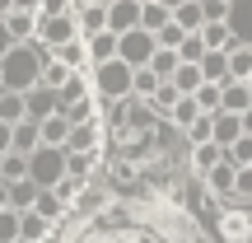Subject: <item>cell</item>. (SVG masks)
Instances as JSON below:
<instances>
[{"label": "cell", "instance_id": "6da1fadb", "mask_svg": "<svg viewBox=\"0 0 252 243\" xmlns=\"http://www.w3.org/2000/svg\"><path fill=\"white\" fill-rule=\"evenodd\" d=\"M47 243H201V229L168 187H145L117 192L94 220L65 215Z\"/></svg>", "mask_w": 252, "mask_h": 243}, {"label": "cell", "instance_id": "7a4b0ae2", "mask_svg": "<svg viewBox=\"0 0 252 243\" xmlns=\"http://www.w3.org/2000/svg\"><path fill=\"white\" fill-rule=\"evenodd\" d=\"M47 61H52V52H47L42 42H19L14 52L0 61V80H5V89H14V94L37 89V84H42Z\"/></svg>", "mask_w": 252, "mask_h": 243}, {"label": "cell", "instance_id": "3957f363", "mask_svg": "<svg viewBox=\"0 0 252 243\" xmlns=\"http://www.w3.org/2000/svg\"><path fill=\"white\" fill-rule=\"evenodd\" d=\"M94 94H98L103 103H126V99H135V66H126L122 56L117 61H108V66H94Z\"/></svg>", "mask_w": 252, "mask_h": 243}, {"label": "cell", "instance_id": "277c9868", "mask_svg": "<svg viewBox=\"0 0 252 243\" xmlns=\"http://www.w3.org/2000/svg\"><path fill=\"white\" fill-rule=\"evenodd\" d=\"M28 178H33L42 192L61 187V182L70 178V154H65V150H56V145H42L37 154H28Z\"/></svg>", "mask_w": 252, "mask_h": 243}, {"label": "cell", "instance_id": "5b68a950", "mask_svg": "<svg viewBox=\"0 0 252 243\" xmlns=\"http://www.w3.org/2000/svg\"><path fill=\"white\" fill-rule=\"evenodd\" d=\"M210 229H215L220 243H252V206H243V201L220 206L215 220H210Z\"/></svg>", "mask_w": 252, "mask_h": 243}, {"label": "cell", "instance_id": "8992f818", "mask_svg": "<svg viewBox=\"0 0 252 243\" xmlns=\"http://www.w3.org/2000/svg\"><path fill=\"white\" fill-rule=\"evenodd\" d=\"M80 37V19L75 14H37V42L47 47V52H56V47H65V42H75Z\"/></svg>", "mask_w": 252, "mask_h": 243}, {"label": "cell", "instance_id": "52a82bcc", "mask_svg": "<svg viewBox=\"0 0 252 243\" xmlns=\"http://www.w3.org/2000/svg\"><path fill=\"white\" fill-rule=\"evenodd\" d=\"M159 56V37L154 33H145V28H135V33H126L122 37V61L126 66H135V70H145V66Z\"/></svg>", "mask_w": 252, "mask_h": 243}, {"label": "cell", "instance_id": "ba28073f", "mask_svg": "<svg viewBox=\"0 0 252 243\" xmlns=\"http://www.w3.org/2000/svg\"><path fill=\"white\" fill-rule=\"evenodd\" d=\"M140 19H145V5H140V0H117V5H108V28H112L117 37L135 33Z\"/></svg>", "mask_w": 252, "mask_h": 243}, {"label": "cell", "instance_id": "9c48e42d", "mask_svg": "<svg viewBox=\"0 0 252 243\" xmlns=\"http://www.w3.org/2000/svg\"><path fill=\"white\" fill-rule=\"evenodd\" d=\"M61 112V94L47 89V84H37V89H28V122H47Z\"/></svg>", "mask_w": 252, "mask_h": 243}, {"label": "cell", "instance_id": "30bf717a", "mask_svg": "<svg viewBox=\"0 0 252 243\" xmlns=\"http://www.w3.org/2000/svg\"><path fill=\"white\" fill-rule=\"evenodd\" d=\"M224 112H234V117L252 112V84L248 80H224Z\"/></svg>", "mask_w": 252, "mask_h": 243}, {"label": "cell", "instance_id": "8fae6325", "mask_svg": "<svg viewBox=\"0 0 252 243\" xmlns=\"http://www.w3.org/2000/svg\"><path fill=\"white\" fill-rule=\"evenodd\" d=\"M75 19H80V37L84 42L108 33V5H84V9H75Z\"/></svg>", "mask_w": 252, "mask_h": 243}, {"label": "cell", "instance_id": "7c38bea8", "mask_svg": "<svg viewBox=\"0 0 252 243\" xmlns=\"http://www.w3.org/2000/svg\"><path fill=\"white\" fill-rule=\"evenodd\" d=\"M117 56H122V37L112 33V28L98 33V37H89V61L94 66H108V61H117Z\"/></svg>", "mask_w": 252, "mask_h": 243}, {"label": "cell", "instance_id": "4fadbf2b", "mask_svg": "<svg viewBox=\"0 0 252 243\" xmlns=\"http://www.w3.org/2000/svg\"><path fill=\"white\" fill-rule=\"evenodd\" d=\"M0 122H9V126L28 122V94H14V89H0Z\"/></svg>", "mask_w": 252, "mask_h": 243}, {"label": "cell", "instance_id": "5bb4252c", "mask_svg": "<svg viewBox=\"0 0 252 243\" xmlns=\"http://www.w3.org/2000/svg\"><path fill=\"white\" fill-rule=\"evenodd\" d=\"M243 117H234V112H215V145H224V150H229V145H238V140H243Z\"/></svg>", "mask_w": 252, "mask_h": 243}, {"label": "cell", "instance_id": "9a60e30c", "mask_svg": "<svg viewBox=\"0 0 252 243\" xmlns=\"http://www.w3.org/2000/svg\"><path fill=\"white\" fill-rule=\"evenodd\" d=\"M42 150V122H19L14 126V154H37Z\"/></svg>", "mask_w": 252, "mask_h": 243}, {"label": "cell", "instance_id": "2e32d148", "mask_svg": "<svg viewBox=\"0 0 252 243\" xmlns=\"http://www.w3.org/2000/svg\"><path fill=\"white\" fill-rule=\"evenodd\" d=\"M229 28H234L238 42L252 47V0H234V9H229Z\"/></svg>", "mask_w": 252, "mask_h": 243}, {"label": "cell", "instance_id": "e0dca14e", "mask_svg": "<svg viewBox=\"0 0 252 243\" xmlns=\"http://www.w3.org/2000/svg\"><path fill=\"white\" fill-rule=\"evenodd\" d=\"M5 187H9V206H14V210H33L37 197H42V187H37L33 178H24V182H5Z\"/></svg>", "mask_w": 252, "mask_h": 243}, {"label": "cell", "instance_id": "ac0fdd59", "mask_svg": "<svg viewBox=\"0 0 252 243\" xmlns=\"http://www.w3.org/2000/svg\"><path fill=\"white\" fill-rule=\"evenodd\" d=\"M229 80H252V47L248 42L229 47Z\"/></svg>", "mask_w": 252, "mask_h": 243}, {"label": "cell", "instance_id": "d6986e66", "mask_svg": "<svg viewBox=\"0 0 252 243\" xmlns=\"http://www.w3.org/2000/svg\"><path fill=\"white\" fill-rule=\"evenodd\" d=\"M168 24H173V9H168V5H159V0H150V5H145V19H140V28L159 37Z\"/></svg>", "mask_w": 252, "mask_h": 243}, {"label": "cell", "instance_id": "ffe728a7", "mask_svg": "<svg viewBox=\"0 0 252 243\" xmlns=\"http://www.w3.org/2000/svg\"><path fill=\"white\" fill-rule=\"evenodd\" d=\"M5 24H9V33H14V42H37V14H24V9H14Z\"/></svg>", "mask_w": 252, "mask_h": 243}, {"label": "cell", "instance_id": "44dd1931", "mask_svg": "<svg viewBox=\"0 0 252 243\" xmlns=\"http://www.w3.org/2000/svg\"><path fill=\"white\" fill-rule=\"evenodd\" d=\"M201 75H206V84H224L229 80V52H206Z\"/></svg>", "mask_w": 252, "mask_h": 243}, {"label": "cell", "instance_id": "7402d4cb", "mask_svg": "<svg viewBox=\"0 0 252 243\" xmlns=\"http://www.w3.org/2000/svg\"><path fill=\"white\" fill-rule=\"evenodd\" d=\"M201 37H206V47H210V52H229V47L238 42L229 24H206V28H201Z\"/></svg>", "mask_w": 252, "mask_h": 243}, {"label": "cell", "instance_id": "603a6c76", "mask_svg": "<svg viewBox=\"0 0 252 243\" xmlns=\"http://www.w3.org/2000/svg\"><path fill=\"white\" fill-rule=\"evenodd\" d=\"M173 84L182 89V99H196L201 84H206V75H201V66H182V70L173 75Z\"/></svg>", "mask_w": 252, "mask_h": 243}, {"label": "cell", "instance_id": "cb8c5ba5", "mask_svg": "<svg viewBox=\"0 0 252 243\" xmlns=\"http://www.w3.org/2000/svg\"><path fill=\"white\" fill-rule=\"evenodd\" d=\"M173 19H178L187 33H201V28H206V9H201V0H187L182 9H173Z\"/></svg>", "mask_w": 252, "mask_h": 243}, {"label": "cell", "instance_id": "d4e9b609", "mask_svg": "<svg viewBox=\"0 0 252 243\" xmlns=\"http://www.w3.org/2000/svg\"><path fill=\"white\" fill-rule=\"evenodd\" d=\"M75 75H80V70H70V66H61V61L52 56V61H47V70H42V84H47V89H56V94H61L65 84L75 80Z\"/></svg>", "mask_w": 252, "mask_h": 243}, {"label": "cell", "instance_id": "484cf974", "mask_svg": "<svg viewBox=\"0 0 252 243\" xmlns=\"http://www.w3.org/2000/svg\"><path fill=\"white\" fill-rule=\"evenodd\" d=\"M150 70L159 75V80H173V75L182 70V56H178V52H168V47H159V56L150 61Z\"/></svg>", "mask_w": 252, "mask_h": 243}, {"label": "cell", "instance_id": "4316f807", "mask_svg": "<svg viewBox=\"0 0 252 243\" xmlns=\"http://www.w3.org/2000/svg\"><path fill=\"white\" fill-rule=\"evenodd\" d=\"M19 239H24V215L9 206V210H0V243H19Z\"/></svg>", "mask_w": 252, "mask_h": 243}, {"label": "cell", "instance_id": "83f0119b", "mask_svg": "<svg viewBox=\"0 0 252 243\" xmlns=\"http://www.w3.org/2000/svg\"><path fill=\"white\" fill-rule=\"evenodd\" d=\"M159 84H163V80L150 70V66H145V70H135V99H145V103H150L154 94H159Z\"/></svg>", "mask_w": 252, "mask_h": 243}, {"label": "cell", "instance_id": "f1b7e54d", "mask_svg": "<svg viewBox=\"0 0 252 243\" xmlns=\"http://www.w3.org/2000/svg\"><path fill=\"white\" fill-rule=\"evenodd\" d=\"M224 159L234 164V169H252V136H243L238 145H229V150H224Z\"/></svg>", "mask_w": 252, "mask_h": 243}, {"label": "cell", "instance_id": "f546056e", "mask_svg": "<svg viewBox=\"0 0 252 243\" xmlns=\"http://www.w3.org/2000/svg\"><path fill=\"white\" fill-rule=\"evenodd\" d=\"M28 178V154H5V182H24Z\"/></svg>", "mask_w": 252, "mask_h": 243}, {"label": "cell", "instance_id": "4dcf8cb0", "mask_svg": "<svg viewBox=\"0 0 252 243\" xmlns=\"http://www.w3.org/2000/svg\"><path fill=\"white\" fill-rule=\"evenodd\" d=\"M234 201L252 206V169H238V187H234Z\"/></svg>", "mask_w": 252, "mask_h": 243}, {"label": "cell", "instance_id": "1f68e13d", "mask_svg": "<svg viewBox=\"0 0 252 243\" xmlns=\"http://www.w3.org/2000/svg\"><path fill=\"white\" fill-rule=\"evenodd\" d=\"M5 154H14V126L0 122V159H5Z\"/></svg>", "mask_w": 252, "mask_h": 243}, {"label": "cell", "instance_id": "d6a6232c", "mask_svg": "<svg viewBox=\"0 0 252 243\" xmlns=\"http://www.w3.org/2000/svg\"><path fill=\"white\" fill-rule=\"evenodd\" d=\"M14 47H19V42H14V33H9V24L0 19V61H5V56L14 52Z\"/></svg>", "mask_w": 252, "mask_h": 243}, {"label": "cell", "instance_id": "836d02e7", "mask_svg": "<svg viewBox=\"0 0 252 243\" xmlns=\"http://www.w3.org/2000/svg\"><path fill=\"white\" fill-rule=\"evenodd\" d=\"M14 14V0H0V19H9Z\"/></svg>", "mask_w": 252, "mask_h": 243}, {"label": "cell", "instance_id": "e575fe53", "mask_svg": "<svg viewBox=\"0 0 252 243\" xmlns=\"http://www.w3.org/2000/svg\"><path fill=\"white\" fill-rule=\"evenodd\" d=\"M0 210H9V187L0 182Z\"/></svg>", "mask_w": 252, "mask_h": 243}, {"label": "cell", "instance_id": "d590c367", "mask_svg": "<svg viewBox=\"0 0 252 243\" xmlns=\"http://www.w3.org/2000/svg\"><path fill=\"white\" fill-rule=\"evenodd\" d=\"M159 5H168V9H182V5H187V0H159Z\"/></svg>", "mask_w": 252, "mask_h": 243}, {"label": "cell", "instance_id": "8d00e7d4", "mask_svg": "<svg viewBox=\"0 0 252 243\" xmlns=\"http://www.w3.org/2000/svg\"><path fill=\"white\" fill-rule=\"evenodd\" d=\"M243 131H248V136H252V112H243Z\"/></svg>", "mask_w": 252, "mask_h": 243}, {"label": "cell", "instance_id": "74e56055", "mask_svg": "<svg viewBox=\"0 0 252 243\" xmlns=\"http://www.w3.org/2000/svg\"><path fill=\"white\" fill-rule=\"evenodd\" d=\"M0 182H5V159H0Z\"/></svg>", "mask_w": 252, "mask_h": 243}, {"label": "cell", "instance_id": "f35d334b", "mask_svg": "<svg viewBox=\"0 0 252 243\" xmlns=\"http://www.w3.org/2000/svg\"><path fill=\"white\" fill-rule=\"evenodd\" d=\"M224 5H234V0H224Z\"/></svg>", "mask_w": 252, "mask_h": 243}, {"label": "cell", "instance_id": "ab89813d", "mask_svg": "<svg viewBox=\"0 0 252 243\" xmlns=\"http://www.w3.org/2000/svg\"><path fill=\"white\" fill-rule=\"evenodd\" d=\"M140 5H150V0H140Z\"/></svg>", "mask_w": 252, "mask_h": 243}, {"label": "cell", "instance_id": "60d3db41", "mask_svg": "<svg viewBox=\"0 0 252 243\" xmlns=\"http://www.w3.org/2000/svg\"><path fill=\"white\" fill-rule=\"evenodd\" d=\"M0 89H5V80H0Z\"/></svg>", "mask_w": 252, "mask_h": 243}]
</instances>
